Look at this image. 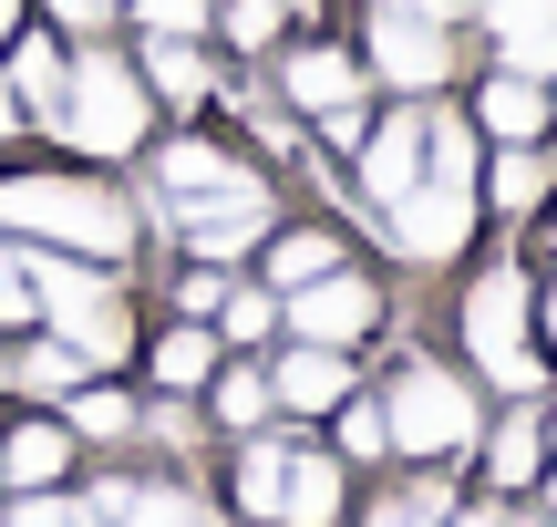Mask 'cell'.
<instances>
[{"label":"cell","mask_w":557,"mask_h":527,"mask_svg":"<svg viewBox=\"0 0 557 527\" xmlns=\"http://www.w3.org/2000/svg\"><path fill=\"white\" fill-rule=\"evenodd\" d=\"M94 517L103 527H207L197 497H186L176 476H103V487H94Z\"/></svg>","instance_id":"obj_18"},{"label":"cell","mask_w":557,"mask_h":527,"mask_svg":"<svg viewBox=\"0 0 557 527\" xmlns=\"http://www.w3.org/2000/svg\"><path fill=\"white\" fill-rule=\"evenodd\" d=\"M475 176H413L393 207H382V238L403 248V259H465V238H475Z\"/></svg>","instance_id":"obj_7"},{"label":"cell","mask_w":557,"mask_h":527,"mask_svg":"<svg viewBox=\"0 0 557 527\" xmlns=\"http://www.w3.org/2000/svg\"><path fill=\"white\" fill-rule=\"evenodd\" d=\"M83 372H94V363H83L73 342H32V352H11V393H32V404H62Z\"/></svg>","instance_id":"obj_25"},{"label":"cell","mask_w":557,"mask_h":527,"mask_svg":"<svg viewBox=\"0 0 557 527\" xmlns=\"http://www.w3.org/2000/svg\"><path fill=\"white\" fill-rule=\"evenodd\" d=\"M341 393H351V352H331V342H299L289 363L269 372V404L278 414H331Z\"/></svg>","instance_id":"obj_19"},{"label":"cell","mask_w":557,"mask_h":527,"mask_svg":"<svg viewBox=\"0 0 557 527\" xmlns=\"http://www.w3.org/2000/svg\"><path fill=\"white\" fill-rule=\"evenodd\" d=\"M218 301H227V269L218 259H186L176 269V321H218Z\"/></svg>","instance_id":"obj_33"},{"label":"cell","mask_w":557,"mask_h":527,"mask_svg":"<svg viewBox=\"0 0 557 527\" xmlns=\"http://www.w3.org/2000/svg\"><path fill=\"white\" fill-rule=\"evenodd\" d=\"M165 228H176L186 259H218L227 269V259H248V248L278 228V197H269V176H248V186H218V197H186Z\"/></svg>","instance_id":"obj_9"},{"label":"cell","mask_w":557,"mask_h":527,"mask_svg":"<svg viewBox=\"0 0 557 527\" xmlns=\"http://www.w3.org/2000/svg\"><path fill=\"white\" fill-rule=\"evenodd\" d=\"M341 455H310V445H289V466H278V527H331L341 517Z\"/></svg>","instance_id":"obj_20"},{"label":"cell","mask_w":557,"mask_h":527,"mask_svg":"<svg viewBox=\"0 0 557 527\" xmlns=\"http://www.w3.org/2000/svg\"><path fill=\"white\" fill-rule=\"evenodd\" d=\"M62 466H73V425H41V414H32V425L0 434V487H21V497L62 487Z\"/></svg>","instance_id":"obj_21"},{"label":"cell","mask_w":557,"mask_h":527,"mask_svg":"<svg viewBox=\"0 0 557 527\" xmlns=\"http://www.w3.org/2000/svg\"><path fill=\"white\" fill-rule=\"evenodd\" d=\"M62 404H73V434H135V404H124V393H103L94 372H83Z\"/></svg>","instance_id":"obj_31"},{"label":"cell","mask_w":557,"mask_h":527,"mask_svg":"<svg viewBox=\"0 0 557 527\" xmlns=\"http://www.w3.org/2000/svg\"><path fill=\"white\" fill-rule=\"evenodd\" d=\"M465 124H475L485 145H557V83L537 73H475V94H465Z\"/></svg>","instance_id":"obj_11"},{"label":"cell","mask_w":557,"mask_h":527,"mask_svg":"<svg viewBox=\"0 0 557 527\" xmlns=\"http://www.w3.org/2000/svg\"><path fill=\"white\" fill-rule=\"evenodd\" d=\"M485 476H496V487H537V476H547V434H537V414H527V404L485 434Z\"/></svg>","instance_id":"obj_24"},{"label":"cell","mask_w":557,"mask_h":527,"mask_svg":"<svg viewBox=\"0 0 557 527\" xmlns=\"http://www.w3.org/2000/svg\"><path fill=\"white\" fill-rule=\"evenodd\" d=\"M361 73H372L382 94H403V103H434L444 83H455V21H423V11H403V0H372V11H361Z\"/></svg>","instance_id":"obj_5"},{"label":"cell","mask_w":557,"mask_h":527,"mask_svg":"<svg viewBox=\"0 0 557 527\" xmlns=\"http://www.w3.org/2000/svg\"><path fill=\"white\" fill-rule=\"evenodd\" d=\"M351 176H361V197H372V207H393L403 186L423 176V103H393V114H372V124H361Z\"/></svg>","instance_id":"obj_12"},{"label":"cell","mask_w":557,"mask_h":527,"mask_svg":"<svg viewBox=\"0 0 557 527\" xmlns=\"http://www.w3.org/2000/svg\"><path fill=\"white\" fill-rule=\"evenodd\" d=\"M0 238L21 248H62V259H94V269H124L145 238V207L114 197L103 176H62V166H11L0 176Z\"/></svg>","instance_id":"obj_1"},{"label":"cell","mask_w":557,"mask_h":527,"mask_svg":"<svg viewBox=\"0 0 557 527\" xmlns=\"http://www.w3.org/2000/svg\"><path fill=\"white\" fill-rule=\"evenodd\" d=\"M269 62V94L289 103V114H331V103H351V94H372V73H361V52L351 41H278V52H259Z\"/></svg>","instance_id":"obj_10"},{"label":"cell","mask_w":557,"mask_h":527,"mask_svg":"<svg viewBox=\"0 0 557 527\" xmlns=\"http://www.w3.org/2000/svg\"><path fill=\"white\" fill-rule=\"evenodd\" d=\"M145 363H156L165 404H186V393H207V372H218V331H207V321H165Z\"/></svg>","instance_id":"obj_22"},{"label":"cell","mask_w":557,"mask_h":527,"mask_svg":"<svg viewBox=\"0 0 557 527\" xmlns=\"http://www.w3.org/2000/svg\"><path fill=\"white\" fill-rule=\"evenodd\" d=\"M547 197H557V145H496L475 166V207H496V218H537Z\"/></svg>","instance_id":"obj_16"},{"label":"cell","mask_w":557,"mask_h":527,"mask_svg":"<svg viewBox=\"0 0 557 527\" xmlns=\"http://www.w3.org/2000/svg\"><path fill=\"white\" fill-rule=\"evenodd\" d=\"M62 73H73V52H62L52 32H11V41H0V83L21 94V114H32L41 135L62 124Z\"/></svg>","instance_id":"obj_17"},{"label":"cell","mask_w":557,"mask_h":527,"mask_svg":"<svg viewBox=\"0 0 557 527\" xmlns=\"http://www.w3.org/2000/svg\"><path fill=\"white\" fill-rule=\"evenodd\" d=\"M444 527H506V517L496 507H465V517H444Z\"/></svg>","instance_id":"obj_39"},{"label":"cell","mask_w":557,"mask_h":527,"mask_svg":"<svg viewBox=\"0 0 557 527\" xmlns=\"http://www.w3.org/2000/svg\"><path fill=\"white\" fill-rule=\"evenodd\" d=\"M547 497H557V466H547Z\"/></svg>","instance_id":"obj_41"},{"label":"cell","mask_w":557,"mask_h":527,"mask_svg":"<svg viewBox=\"0 0 557 527\" xmlns=\"http://www.w3.org/2000/svg\"><path fill=\"white\" fill-rule=\"evenodd\" d=\"M135 73H145V94H156V114H197V103L218 94V62L186 32H135Z\"/></svg>","instance_id":"obj_13"},{"label":"cell","mask_w":557,"mask_h":527,"mask_svg":"<svg viewBox=\"0 0 557 527\" xmlns=\"http://www.w3.org/2000/svg\"><path fill=\"white\" fill-rule=\"evenodd\" d=\"M537 352L557 363V290H537Z\"/></svg>","instance_id":"obj_38"},{"label":"cell","mask_w":557,"mask_h":527,"mask_svg":"<svg viewBox=\"0 0 557 527\" xmlns=\"http://www.w3.org/2000/svg\"><path fill=\"white\" fill-rule=\"evenodd\" d=\"M41 11H52V32H73V41H103L124 21V0H41Z\"/></svg>","instance_id":"obj_35"},{"label":"cell","mask_w":557,"mask_h":527,"mask_svg":"<svg viewBox=\"0 0 557 527\" xmlns=\"http://www.w3.org/2000/svg\"><path fill=\"white\" fill-rule=\"evenodd\" d=\"M455 321H465V363H475L496 393H517V404H527V393H547L557 363L537 352V280H527V259H496L475 290H465Z\"/></svg>","instance_id":"obj_3"},{"label":"cell","mask_w":557,"mask_h":527,"mask_svg":"<svg viewBox=\"0 0 557 527\" xmlns=\"http://www.w3.org/2000/svg\"><path fill=\"white\" fill-rule=\"evenodd\" d=\"M289 11H299V0H218L207 32H218L227 52H269V41H289Z\"/></svg>","instance_id":"obj_26"},{"label":"cell","mask_w":557,"mask_h":527,"mask_svg":"<svg viewBox=\"0 0 557 527\" xmlns=\"http://www.w3.org/2000/svg\"><path fill=\"white\" fill-rule=\"evenodd\" d=\"M547 434H557V425H547Z\"/></svg>","instance_id":"obj_42"},{"label":"cell","mask_w":557,"mask_h":527,"mask_svg":"<svg viewBox=\"0 0 557 527\" xmlns=\"http://www.w3.org/2000/svg\"><path fill=\"white\" fill-rule=\"evenodd\" d=\"M11 527H103V517H94V507H73V497H52V487H32V497L11 507Z\"/></svg>","instance_id":"obj_37"},{"label":"cell","mask_w":557,"mask_h":527,"mask_svg":"<svg viewBox=\"0 0 557 527\" xmlns=\"http://www.w3.org/2000/svg\"><path fill=\"white\" fill-rule=\"evenodd\" d=\"M259 259H269V290H299V280H320V269H341V238L331 228H269Z\"/></svg>","instance_id":"obj_23"},{"label":"cell","mask_w":557,"mask_h":527,"mask_svg":"<svg viewBox=\"0 0 557 527\" xmlns=\"http://www.w3.org/2000/svg\"><path fill=\"white\" fill-rule=\"evenodd\" d=\"M278 331L331 342V352H361L382 331V280H361V269H320V280L278 290Z\"/></svg>","instance_id":"obj_8"},{"label":"cell","mask_w":557,"mask_h":527,"mask_svg":"<svg viewBox=\"0 0 557 527\" xmlns=\"http://www.w3.org/2000/svg\"><path fill=\"white\" fill-rule=\"evenodd\" d=\"M207 404H218V425H227V434H259L269 414H278L259 363H238V372H207Z\"/></svg>","instance_id":"obj_27"},{"label":"cell","mask_w":557,"mask_h":527,"mask_svg":"<svg viewBox=\"0 0 557 527\" xmlns=\"http://www.w3.org/2000/svg\"><path fill=\"white\" fill-rule=\"evenodd\" d=\"M361 527H444V487H413V497H382Z\"/></svg>","instance_id":"obj_36"},{"label":"cell","mask_w":557,"mask_h":527,"mask_svg":"<svg viewBox=\"0 0 557 527\" xmlns=\"http://www.w3.org/2000/svg\"><path fill=\"white\" fill-rule=\"evenodd\" d=\"M124 21H135V32H186V41H207L218 0H124Z\"/></svg>","instance_id":"obj_32"},{"label":"cell","mask_w":557,"mask_h":527,"mask_svg":"<svg viewBox=\"0 0 557 527\" xmlns=\"http://www.w3.org/2000/svg\"><path fill=\"white\" fill-rule=\"evenodd\" d=\"M52 145H73V156L94 166H135L145 145H156V94H145L135 52H73V73H62V124Z\"/></svg>","instance_id":"obj_2"},{"label":"cell","mask_w":557,"mask_h":527,"mask_svg":"<svg viewBox=\"0 0 557 527\" xmlns=\"http://www.w3.org/2000/svg\"><path fill=\"white\" fill-rule=\"evenodd\" d=\"M465 21H485V41H496L506 73L557 83V0H475Z\"/></svg>","instance_id":"obj_15"},{"label":"cell","mask_w":557,"mask_h":527,"mask_svg":"<svg viewBox=\"0 0 557 527\" xmlns=\"http://www.w3.org/2000/svg\"><path fill=\"white\" fill-rule=\"evenodd\" d=\"M145 166H156V197H165V207L218 197V186H248V176H259V166H238L218 135H156V145H145Z\"/></svg>","instance_id":"obj_14"},{"label":"cell","mask_w":557,"mask_h":527,"mask_svg":"<svg viewBox=\"0 0 557 527\" xmlns=\"http://www.w3.org/2000/svg\"><path fill=\"white\" fill-rule=\"evenodd\" d=\"M341 466H372V455H393V425H382V404H351V393H341Z\"/></svg>","instance_id":"obj_30"},{"label":"cell","mask_w":557,"mask_h":527,"mask_svg":"<svg viewBox=\"0 0 557 527\" xmlns=\"http://www.w3.org/2000/svg\"><path fill=\"white\" fill-rule=\"evenodd\" d=\"M382 425H393V455H465L475 445V393L444 363H403L393 393H382Z\"/></svg>","instance_id":"obj_6"},{"label":"cell","mask_w":557,"mask_h":527,"mask_svg":"<svg viewBox=\"0 0 557 527\" xmlns=\"http://www.w3.org/2000/svg\"><path fill=\"white\" fill-rule=\"evenodd\" d=\"M21 321H32V248L0 238V331H21Z\"/></svg>","instance_id":"obj_34"},{"label":"cell","mask_w":557,"mask_h":527,"mask_svg":"<svg viewBox=\"0 0 557 527\" xmlns=\"http://www.w3.org/2000/svg\"><path fill=\"white\" fill-rule=\"evenodd\" d=\"M32 310L52 321V342H73L83 363H103V372H114L124 352H135V310H124L114 269H94V259L32 248Z\"/></svg>","instance_id":"obj_4"},{"label":"cell","mask_w":557,"mask_h":527,"mask_svg":"<svg viewBox=\"0 0 557 527\" xmlns=\"http://www.w3.org/2000/svg\"><path fill=\"white\" fill-rule=\"evenodd\" d=\"M278 466H289V445L278 434H248V455H238V517H278Z\"/></svg>","instance_id":"obj_29"},{"label":"cell","mask_w":557,"mask_h":527,"mask_svg":"<svg viewBox=\"0 0 557 527\" xmlns=\"http://www.w3.org/2000/svg\"><path fill=\"white\" fill-rule=\"evenodd\" d=\"M11 32H21V0H0V41H11Z\"/></svg>","instance_id":"obj_40"},{"label":"cell","mask_w":557,"mask_h":527,"mask_svg":"<svg viewBox=\"0 0 557 527\" xmlns=\"http://www.w3.org/2000/svg\"><path fill=\"white\" fill-rule=\"evenodd\" d=\"M207 331H218L227 352H259L269 331H278V290H238V280H227V301H218V321H207Z\"/></svg>","instance_id":"obj_28"}]
</instances>
